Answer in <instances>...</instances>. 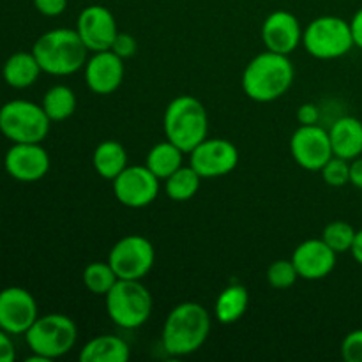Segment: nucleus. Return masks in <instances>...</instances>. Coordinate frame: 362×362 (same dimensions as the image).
<instances>
[{
  "mask_svg": "<svg viewBox=\"0 0 362 362\" xmlns=\"http://www.w3.org/2000/svg\"><path fill=\"white\" fill-rule=\"evenodd\" d=\"M211 334V315L198 303H180L163 325L161 341L166 354L184 357L202 349Z\"/></svg>",
  "mask_w": 362,
  "mask_h": 362,
  "instance_id": "f257e3e1",
  "label": "nucleus"
},
{
  "mask_svg": "<svg viewBox=\"0 0 362 362\" xmlns=\"http://www.w3.org/2000/svg\"><path fill=\"white\" fill-rule=\"evenodd\" d=\"M293 76L296 69L288 55L267 49L250 60L243 73V88L253 101L271 103L288 92Z\"/></svg>",
  "mask_w": 362,
  "mask_h": 362,
  "instance_id": "f03ea898",
  "label": "nucleus"
},
{
  "mask_svg": "<svg viewBox=\"0 0 362 362\" xmlns=\"http://www.w3.org/2000/svg\"><path fill=\"white\" fill-rule=\"evenodd\" d=\"M32 53L37 59L42 73L53 76H69L78 73L88 60V48L78 32L71 28H53L39 35L32 46Z\"/></svg>",
  "mask_w": 362,
  "mask_h": 362,
  "instance_id": "7ed1b4c3",
  "label": "nucleus"
},
{
  "mask_svg": "<svg viewBox=\"0 0 362 362\" xmlns=\"http://www.w3.org/2000/svg\"><path fill=\"white\" fill-rule=\"evenodd\" d=\"M163 127L166 140L182 152H191L209 136L207 110L193 95H179L166 106Z\"/></svg>",
  "mask_w": 362,
  "mask_h": 362,
  "instance_id": "20e7f679",
  "label": "nucleus"
},
{
  "mask_svg": "<svg viewBox=\"0 0 362 362\" xmlns=\"http://www.w3.org/2000/svg\"><path fill=\"white\" fill-rule=\"evenodd\" d=\"M106 299V311L115 325L122 329H136L151 318L152 296L140 279H119L112 286Z\"/></svg>",
  "mask_w": 362,
  "mask_h": 362,
  "instance_id": "39448f33",
  "label": "nucleus"
},
{
  "mask_svg": "<svg viewBox=\"0 0 362 362\" xmlns=\"http://www.w3.org/2000/svg\"><path fill=\"white\" fill-rule=\"evenodd\" d=\"M25 339L32 354L46 362L66 356L78 339V327L73 318L60 313L37 317L32 327L25 332Z\"/></svg>",
  "mask_w": 362,
  "mask_h": 362,
  "instance_id": "423d86ee",
  "label": "nucleus"
},
{
  "mask_svg": "<svg viewBox=\"0 0 362 362\" xmlns=\"http://www.w3.org/2000/svg\"><path fill=\"white\" fill-rule=\"evenodd\" d=\"M49 124L42 106L27 99H13L0 108V133L13 144H41Z\"/></svg>",
  "mask_w": 362,
  "mask_h": 362,
  "instance_id": "0eeeda50",
  "label": "nucleus"
},
{
  "mask_svg": "<svg viewBox=\"0 0 362 362\" xmlns=\"http://www.w3.org/2000/svg\"><path fill=\"white\" fill-rule=\"evenodd\" d=\"M303 45L310 55L320 60H332L346 55L354 48L350 21L339 16H320L303 32Z\"/></svg>",
  "mask_w": 362,
  "mask_h": 362,
  "instance_id": "6e6552de",
  "label": "nucleus"
},
{
  "mask_svg": "<svg viewBox=\"0 0 362 362\" xmlns=\"http://www.w3.org/2000/svg\"><path fill=\"white\" fill-rule=\"evenodd\" d=\"M156 251L148 239L141 235H126L112 247L108 264L119 279H141L154 267Z\"/></svg>",
  "mask_w": 362,
  "mask_h": 362,
  "instance_id": "1a4fd4ad",
  "label": "nucleus"
},
{
  "mask_svg": "<svg viewBox=\"0 0 362 362\" xmlns=\"http://www.w3.org/2000/svg\"><path fill=\"white\" fill-rule=\"evenodd\" d=\"M189 165L202 179L228 175L239 165V151L225 138H205L189 152Z\"/></svg>",
  "mask_w": 362,
  "mask_h": 362,
  "instance_id": "9d476101",
  "label": "nucleus"
},
{
  "mask_svg": "<svg viewBox=\"0 0 362 362\" xmlns=\"http://www.w3.org/2000/svg\"><path fill=\"white\" fill-rule=\"evenodd\" d=\"M112 182L117 200L131 209L147 207L159 193V179L147 166L127 165Z\"/></svg>",
  "mask_w": 362,
  "mask_h": 362,
  "instance_id": "9b49d317",
  "label": "nucleus"
},
{
  "mask_svg": "<svg viewBox=\"0 0 362 362\" xmlns=\"http://www.w3.org/2000/svg\"><path fill=\"white\" fill-rule=\"evenodd\" d=\"M290 152L300 168L308 172H320L334 156L329 131L317 126H300L290 138Z\"/></svg>",
  "mask_w": 362,
  "mask_h": 362,
  "instance_id": "f8f14e48",
  "label": "nucleus"
},
{
  "mask_svg": "<svg viewBox=\"0 0 362 362\" xmlns=\"http://www.w3.org/2000/svg\"><path fill=\"white\" fill-rule=\"evenodd\" d=\"M76 32L88 48V52H106L112 49L119 28L115 16L105 6H87L76 20Z\"/></svg>",
  "mask_w": 362,
  "mask_h": 362,
  "instance_id": "ddd939ff",
  "label": "nucleus"
},
{
  "mask_svg": "<svg viewBox=\"0 0 362 362\" xmlns=\"http://www.w3.org/2000/svg\"><path fill=\"white\" fill-rule=\"evenodd\" d=\"M37 317V303L28 290L21 286L0 290V329L9 334H25Z\"/></svg>",
  "mask_w": 362,
  "mask_h": 362,
  "instance_id": "4468645a",
  "label": "nucleus"
},
{
  "mask_svg": "<svg viewBox=\"0 0 362 362\" xmlns=\"http://www.w3.org/2000/svg\"><path fill=\"white\" fill-rule=\"evenodd\" d=\"M4 166L18 182H37L48 173L49 156L41 144H13L6 152Z\"/></svg>",
  "mask_w": 362,
  "mask_h": 362,
  "instance_id": "2eb2a0df",
  "label": "nucleus"
},
{
  "mask_svg": "<svg viewBox=\"0 0 362 362\" xmlns=\"http://www.w3.org/2000/svg\"><path fill=\"white\" fill-rule=\"evenodd\" d=\"M262 41L269 52L290 55L303 42V28L290 11H274L262 25Z\"/></svg>",
  "mask_w": 362,
  "mask_h": 362,
  "instance_id": "dca6fc26",
  "label": "nucleus"
},
{
  "mask_svg": "<svg viewBox=\"0 0 362 362\" xmlns=\"http://www.w3.org/2000/svg\"><path fill=\"white\" fill-rule=\"evenodd\" d=\"M126 67L124 59H120L112 49L95 52L85 64V81L94 94L108 95L122 85Z\"/></svg>",
  "mask_w": 362,
  "mask_h": 362,
  "instance_id": "f3484780",
  "label": "nucleus"
},
{
  "mask_svg": "<svg viewBox=\"0 0 362 362\" xmlns=\"http://www.w3.org/2000/svg\"><path fill=\"white\" fill-rule=\"evenodd\" d=\"M336 257L338 253H334L324 239H310L296 247L292 262L299 272V278L317 281L327 278L334 271Z\"/></svg>",
  "mask_w": 362,
  "mask_h": 362,
  "instance_id": "a211bd4d",
  "label": "nucleus"
},
{
  "mask_svg": "<svg viewBox=\"0 0 362 362\" xmlns=\"http://www.w3.org/2000/svg\"><path fill=\"white\" fill-rule=\"evenodd\" d=\"M332 152L352 161L362 154V122L356 117H341L329 129Z\"/></svg>",
  "mask_w": 362,
  "mask_h": 362,
  "instance_id": "6ab92c4d",
  "label": "nucleus"
},
{
  "mask_svg": "<svg viewBox=\"0 0 362 362\" xmlns=\"http://www.w3.org/2000/svg\"><path fill=\"white\" fill-rule=\"evenodd\" d=\"M42 73L37 59L32 52H16L4 62L2 78L9 87L27 88L37 81Z\"/></svg>",
  "mask_w": 362,
  "mask_h": 362,
  "instance_id": "aec40b11",
  "label": "nucleus"
},
{
  "mask_svg": "<svg viewBox=\"0 0 362 362\" xmlns=\"http://www.w3.org/2000/svg\"><path fill=\"white\" fill-rule=\"evenodd\" d=\"M129 357V345L122 338L112 334L92 338L80 352L81 362H127Z\"/></svg>",
  "mask_w": 362,
  "mask_h": 362,
  "instance_id": "412c9836",
  "label": "nucleus"
},
{
  "mask_svg": "<svg viewBox=\"0 0 362 362\" xmlns=\"http://www.w3.org/2000/svg\"><path fill=\"white\" fill-rule=\"evenodd\" d=\"M247 304H250V293L246 286L230 285L223 290L216 299L214 315L219 324H235L246 313Z\"/></svg>",
  "mask_w": 362,
  "mask_h": 362,
  "instance_id": "4be33fe9",
  "label": "nucleus"
},
{
  "mask_svg": "<svg viewBox=\"0 0 362 362\" xmlns=\"http://www.w3.org/2000/svg\"><path fill=\"white\" fill-rule=\"evenodd\" d=\"M94 170L106 180H113L127 166V152L122 144L106 140L95 147L92 156Z\"/></svg>",
  "mask_w": 362,
  "mask_h": 362,
  "instance_id": "5701e85b",
  "label": "nucleus"
},
{
  "mask_svg": "<svg viewBox=\"0 0 362 362\" xmlns=\"http://www.w3.org/2000/svg\"><path fill=\"white\" fill-rule=\"evenodd\" d=\"M182 154L184 152L170 140L161 141V144L154 145V147L148 151L147 159H145V166H147L159 180H166L173 172H177V170L182 166Z\"/></svg>",
  "mask_w": 362,
  "mask_h": 362,
  "instance_id": "b1692460",
  "label": "nucleus"
},
{
  "mask_svg": "<svg viewBox=\"0 0 362 362\" xmlns=\"http://www.w3.org/2000/svg\"><path fill=\"white\" fill-rule=\"evenodd\" d=\"M41 106L52 122H62L76 110V95L66 85H55L46 92Z\"/></svg>",
  "mask_w": 362,
  "mask_h": 362,
  "instance_id": "393cba45",
  "label": "nucleus"
},
{
  "mask_svg": "<svg viewBox=\"0 0 362 362\" xmlns=\"http://www.w3.org/2000/svg\"><path fill=\"white\" fill-rule=\"evenodd\" d=\"M202 177L193 166H180L166 179V194L175 202H187L200 189Z\"/></svg>",
  "mask_w": 362,
  "mask_h": 362,
  "instance_id": "a878e982",
  "label": "nucleus"
},
{
  "mask_svg": "<svg viewBox=\"0 0 362 362\" xmlns=\"http://www.w3.org/2000/svg\"><path fill=\"white\" fill-rule=\"evenodd\" d=\"M119 281L108 262H92L83 269V285L94 296H106Z\"/></svg>",
  "mask_w": 362,
  "mask_h": 362,
  "instance_id": "bb28decb",
  "label": "nucleus"
},
{
  "mask_svg": "<svg viewBox=\"0 0 362 362\" xmlns=\"http://www.w3.org/2000/svg\"><path fill=\"white\" fill-rule=\"evenodd\" d=\"M357 230L346 221H331L322 232V239L334 253L341 255L352 250Z\"/></svg>",
  "mask_w": 362,
  "mask_h": 362,
  "instance_id": "cd10ccee",
  "label": "nucleus"
},
{
  "mask_svg": "<svg viewBox=\"0 0 362 362\" xmlns=\"http://www.w3.org/2000/svg\"><path fill=\"white\" fill-rule=\"evenodd\" d=\"M299 278L296 265L292 260H276L267 269V281L272 288L286 290Z\"/></svg>",
  "mask_w": 362,
  "mask_h": 362,
  "instance_id": "c85d7f7f",
  "label": "nucleus"
},
{
  "mask_svg": "<svg viewBox=\"0 0 362 362\" xmlns=\"http://www.w3.org/2000/svg\"><path fill=\"white\" fill-rule=\"evenodd\" d=\"M320 172L324 177V182L332 187H341L350 182V161L338 158V156H332Z\"/></svg>",
  "mask_w": 362,
  "mask_h": 362,
  "instance_id": "c756f323",
  "label": "nucleus"
},
{
  "mask_svg": "<svg viewBox=\"0 0 362 362\" xmlns=\"http://www.w3.org/2000/svg\"><path fill=\"white\" fill-rule=\"evenodd\" d=\"M341 356L346 362H362V329L345 336L341 343Z\"/></svg>",
  "mask_w": 362,
  "mask_h": 362,
  "instance_id": "7c9ffc66",
  "label": "nucleus"
},
{
  "mask_svg": "<svg viewBox=\"0 0 362 362\" xmlns=\"http://www.w3.org/2000/svg\"><path fill=\"white\" fill-rule=\"evenodd\" d=\"M136 39H134L133 35L126 34V32H119L115 41H113L112 52L117 53L120 59H129V57H133L134 53H136Z\"/></svg>",
  "mask_w": 362,
  "mask_h": 362,
  "instance_id": "2f4dec72",
  "label": "nucleus"
},
{
  "mask_svg": "<svg viewBox=\"0 0 362 362\" xmlns=\"http://www.w3.org/2000/svg\"><path fill=\"white\" fill-rule=\"evenodd\" d=\"M32 2L37 13L48 18L60 16L67 9V0H32Z\"/></svg>",
  "mask_w": 362,
  "mask_h": 362,
  "instance_id": "473e14b6",
  "label": "nucleus"
},
{
  "mask_svg": "<svg viewBox=\"0 0 362 362\" xmlns=\"http://www.w3.org/2000/svg\"><path fill=\"white\" fill-rule=\"evenodd\" d=\"M318 117H320V112L313 103H304L297 110V120L300 122V126H313L318 122Z\"/></svg>",
  "mask_w": 362,
  "mask_h": 362,
  "instance_id": "72a5a7b5",
  "label": "nucleus"
},
{
  "mask_svg": "<svg viewBox=\"0 0 362 362\" xmlns=\"http://www.w3.org/2000/svg\"><path fill=\"white\" fill-rule=\"evenodd\" d=\"M14 359H16V350L11 334L0 329V362H13Z\"/></svg>",
  "mask_w": 362,
  "mask_h": 362,
  "instance_id": "f704fd0d",
  "label": "nucleus"
},
{
  "mask_svg": "<svg viewBox=\"0 0 362 362\" xmlns=\"http://www.w3.org/2000/svg\"><path fill=\"white\" fill-rule=\"evenodd\" d=\"M350 28H352L354 45L362 49V7L354 14L352 21H350Z\"/></svg>",
  "mask_w": 362,
  "mask_h": 362,
  "instance_id": "c9c22d12",
  "label": "nucleus"
},
{
  "mask_svg": "<svg viewBox=\"0 0 362 362\" xmlns=\"http://www.w3.org/2000/svg\"><path fill=\"white\" fill-rule=\"evenodd\" d=\"M350 182L357 187V189H362V158L352 159L350 163Z\"/></svg>",
  "mask_w": 362,
  "mask_h": 362,
  "instance_id": "e433bc0d",
  "label": "nucleus"
},
{
  "mask_svg": "<svg viewBox=\"0 0 362 362\" xmlns=\"http://www.w3.org/2000/svg\"><path fill=\"white\" fill-rule=\"evenodd\" d=\"M352 255L356 258V262L359 265H362V230L356 233V240H354V246H352Z\"/></svg>",
  "mask_w": 362,
  "mask_h": 362,
  "instance_id": "4c0bfd02",
  "label": "nucleus"
}]
</instances>
